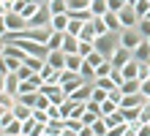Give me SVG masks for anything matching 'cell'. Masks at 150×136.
I'll return each mask as SVG.
<instances>
[{
	"mask_svg": "<svg viewBox=\"0 0 150 136\" xmlns=\"http://www.w3.org/2000/svg\"><path fill=\"white\" fill-rule=\"evenodd\" d=\"M47 114H49V120H63V114H60V106H55V104L47 109Z\"/></svg>",
	"mask_w": 150,
	"mask_h": 136,
	"instance_id": "obj_47",
	"label": "cell"
},
{
	"mask_svg": "<svg viewBox=\"0 0 150 136\" xmlns=\"http://www.w3.org/2000/svg\"><path fill=\"white\" fill-rule=\"evenodd\" d=\"M145 19H150V11H147V14H145Z\"/></svg>",
	"mask_w": 150,
	"mask_h": 136,
	"instance_id": "obj_56",
	"label": "cell"
},
{
	"mask_svg": "<svg viewBox=\"0 0 150 136\" xmlns=\"http://www.w3.org/2000/svg\"><path fill=\"white\" fill-rule=\"evenodd\" d=\"M47 8L52 11V16H55V14H68V3H66V0H52Z\"/></svg>",
	"mask_w": 150,
	"mask_h": 136,
	"instance_id": "obj_28",
	"label": "cell"
},
{
	"mask_svg": "<svg viewBox=\"0 0 150 136\" xmlns=\"http://www.w3.org/2000/svg\"><path fill=\"white\" fill-rule=\"evenodd\" d=\"M142 41L145 38H142V33H139L137 27H123V30H120V47H126V49L134 52Z\"/></svg>",
	"mask_w": 150,
	"mask_h": 136,
	"instance_id": "obj_2",
	"label": "cell"
},
{
	"mask_svg": "<svg viewBox=\"0 0 150 136\" xmlns=\"http://www.w3.org/2000/svg\"><path fill=\"white\" fill-rule=\"evenodd\" d=\"M3 16H0V38H6V35H8V27H6V19H3Z\"/></svg>",
	"mask_w": 150,
	"mask_h": 136,
	"instance_id": "obj_52",
	"label": "cell"
},
{
	"mask_svg": "<svg viewBox=\"0 0 150 136\" xmlns=\"http://www.w3.org/2000/svg\"><path fill=\"white\" fill-rule=\"evenodd\" d=\"M63 52L66 54H79V38L71 33H66V41H63Z\"/></svg>",
	"mask_w": 150,
	"mask_h": 136,
	"instance_id": "obj_16",
	"label": "cell"
},
{
	"mask_svg": "<svg viewBox=\"0 0 150 136\" xmlns=\"http://www.w3.org/2000/svg\"><path fill=\"white\" fill-rule=\"evenodd\" d=\"M104 22H107V27L112 33H120L123 30V25H120V16H117V11H107L104 14Z\"/></svg>",
	"mask_w": 150,
	"mask_h": 136,
	"instance_id": "obj_14",
	"label": "cell"
},
{
	"mask_svg": "<svg viewBox=\"0 0 150 136\" xmlns=\"http://www.w3.org/2000/svg\"><path fill=\"white\" fill-rule=\"evenodd\" d=\"M47 133H49V136L66 133V120H49V123H47Z\"/></svg>",
	"mask_w": 150,
	"mask_h": 136,
	"instance_id": "obj_20",
	"label": "cell"
},
{
	"mask_svg": "<svg viewBox=\"0 0 150 136\" xmlns=\"http://www.w3.org/2000/svg\"><path fill=\"white\" fill-rule=\"evenodd\" d=\"M134 60H137V63H150V41H147V38L134 49Z\"/></svg>",
	"mask_w": 150,
	"mask_h": 136,
	"instance_id": "obj_11",
	"label": "cell"
},
{
	"mask_svg": "<svg viewBox=\"0 0 150 136\" xmlns=\"http://www.w3.org/2000/svg\"><path fill=\"white\" fill-rule=\"evenodd\" d=\"M60 136H76V133H68V131H66V133H60Z\"/></svg>",
	"mask_w": 150,
	"mask_h": 136,
	"instance_id": "obj_55",
	"label": "cell"
},
{
	"mask_svg": "<svg viewBox=\"0 0 150 136\" xmlns=\"http://www.w3.org/2000/svg\"><path fill=\"white\" fill-rule=\"evenodd\" d=\"M109 136H128V120L115 125V128H109Z\"/></svg>",
	"mask_w": 150,
	"mask_h": 136,
	"instance_id": "obj_40",
	"label": "cell"
},
{
	"mask_svg": "<svg viewBox=\"0 0 150 136\" xmlns=\"http://www.w3.org/2000/svg\"><path fill=\"white\" fill-rule=\"evenodd\" d=\"M117 109H120V104H117V101H112V98H107V101L101 104V117H104V114H112V112H117Z\"/></svg>",
	"mask_w": 150,
	"mask_h": 136,
	"instance_id": "obj_36",
	"label": "cell"
},
{
	"mask_svg": "<svg viewBox=\"0 0 150 136\" xmlns=\"http://www.w3.org/2000/svg\"><path fill=\"white\" fill-rule=\"evenodd\" d=\"M11 112H14V117H16V120H30V117H33V106H25V104H19V101H16Z\"/></svg>",
	"mask_w": 150,
	"mask_h": 136,
	"instance_id": "obj_18",
	"label": "cell"
},
{
	"mask_svg": "<svg viewBox=\"0 0 150 136\" xmlns=\"http://www.w3.org/2000/svg\"><path fill=\"white\" fill-rule=\"evenodd\" d=\"M123 79H139V63L137 60H131L128 66H123Z\"/></svg>",
	"mask_w": 150,
	"mask_h": 136,
	"instance_id": "obj_23",
	"label": "cell"
},
{
	"mask_svg": "<svg viewBox=\"0 0 150 136\" xmlns=\"http://www.w3.org/2000/svg\"><path fill=\"white\" fill-rule=\"evenodd\" d=\"M16 101H19V104H25V106H36L38 93H19V95H16Z\"/></svg>",
	"mask_w": 150,
	"mask_h": 136,
	"instance_id": "obj_32",
	"label": "cell"
},
{
	"mask_svg": "<svg viewBox=\"0 0 150 136\" xmlns=\"http://www.w3.org/2000/svg\"><path fill=\"white\" fill-rule=\"evenodd\" d=\"M120 112H123V117L131 123V120H139V112H142V109H120Z\"/></svg>",
	"mask_w": 150,
	"mask_h": 136,
	"instance_id": "obj_43",
	"label": "cell"
},
{
	"mask_svg": "<svg viewBox=\"0 0 150 136\" xmlns=\"http://www.w3.org/2000/svg\"><path fill=\"white\" fill-rule=\"evenodd\" d=\"M68 19H71V16H68ZM82 27H85V22H79V19H71V22H68V30H66V33H71V35H79V33H82Z\"/></svg>",
	"mask_w": 150,
	"mask_h": 136,
	"instance_id": "obj_39",
	"label": "cell"
},
{
	"mask_svg": "<svg viewBox=\"0 0 150 136\" xmlns=\"http://www.w3.org/2000/svg\"><path fill=\"white\" fill-rule=\"evenodd\" d=\"M6 133H14V136H19V133H22V120H14V123L6 128Z\"/></svg>",
	"mask_w": 150,
	"mask_h": 136,
	"instance_id": "obj_46",
	"label": "cell"
},
{
	"mask_svg": "<svg viewBox=\"0 0 150 136\" xmlns=\"http://www.w3.org/2000/svg\"><path fill=\"white\" fill-rule=\"evenodd\" d=\"M117 16H120V25L123 27H137L139 25V14L134 11V6H123L120 11H117Z\"/></svg>",
	"mask_w": 150,
	"mask_h": 136,
	"instance_id": "obj_6",
	"label": "cell"
},
{
	"mask_svg": "<svg viewBox=\"0 0 150 136\" xmlns=\"http://www.w3.org/2000/svg\"><path fill=\"white\" fill-rule=\"evenodd\" d=\"M139 87H142V79H126L120 85V93L123 95H134V93H139Z\"/></svg>",
	"mask_w": 150,
	"mask_h": 136,
	"instance_id": "obj_15",
	"label": "cell"
},
{
	"mask_svg": "<svg viewBox=\"0 0 150 136\" xmlns=\"http://www.w3.org/2000/svg\"><path fill=\"white\" fill-rule=\"evenodd\" d=\"M68 3V11H85L90 8V0H66Z\"/></svg>",
	"mask_w": 150,
	"mask_h": 136,
	"instance_id": "obj_35",
	"label": "cell"
},
{
	"mask_svg": "<svg viewBox=\"0 0 150 136\" xmlns=\"http://www.w3.org/2000/svg\"><path fill=\"white\" fill-rule=\"evenodd\" d=\"M90 128H93L96 136H109V125H107V120H104V117H98V120H96Z\"/></svg>",
	"mask_w": 150,
	"mask_h": 136,
	"instance_id": "obj_26",
	"label": "cell"
},
{
	"mask_svg": "<svg viewBox=\"0 0 150 136\" xmlns=\"http://www.w3.org/2000/svg\"><path fill=\"white\" fill-rule=\"evenodd\" d=\"M47 63H49L55 71H63V68H66V52H63V49L49 52V54H47Z\"/></svg>",
	"mask_w": 150,
	"mask_h": 136,
	"instance_id": "obj_10",
	"label": "cell"
},
{
	"mask_svg": "<svg viewBox=\"0 0 150 136\" xmlns=\"http://www.w3.org/2000/svg\"><path fill=\"white\" fill-rule=\"evenodd\" d=\"M0 136H3V128H0Z\"/></svg>",
	"mask_w": 150,
	"mask_h": 136,
	"instance_id": "obj_57",
	"label": "cell"
},
{
	"mask_svg": "<svg viewBox=\"0 0 150 136\" xmlns=\"http://www.w3.org/2000/svg\"><path fill=\"white\" fill-rule=\"evenodd\" d=\"M93 85H96V87H104V90H109V93H112L115 87H117V85L112 82V76H98V79H93Z\"/></svg>",
	"mask_w": 150,
	"mask_h": 136,
	"instance_id": "obj_34",
	"label": "cell"
},
{
	"mask_svg": "<svg viewBox=\"0 0 150 136\" xmlns=\"http://www.w3.org/2000/svg\"><path fill=\"white\" fill-rule=\"evenodd\" d=\"M137 30L142 33V38H150V19H145V16H142L139 25H137Z\"/></svg>",
	"mask_w": 150,
	"mask_h": 136,
	"instance_id": "obj_42",
	"label": "cell"
},
{
	"mask_svg": "<svg viewBox=\"0 0 150 136\" xmlns=\"http://www.w3.org/2000/svg\"><path fill=\"white\" fill-rule=\"evenodd\" d=\"M68 16H71V19H79V22H90L93 19L90 8H85V11H68Z\"/></svg>",
	"mask_w": 150,
	"mask_h": 136,
	"instance_id": "obj_37",
	"label": "cell"
},
{
	"mask_svg": "<svg viewBox=\"0 0 150 136\" xmlns=\"http://www.w3.org/2000/svg\"><path fill=\"white\" fill-rule=\"evenodd\" d=\"M22 38H30V41H38V44H47L49 35H52V27H28L25 33H19Z\"/></svg>",
	"mask_w": 150,
	"mask_h": 136,
	"instance_id": "obj_4",
	"label": "cell"
},
{
	"mask_svg": "<svg viewBox=\"0 0 150 136\" xmlns=\"http://www.w3.org/2000/svg\"><path fill=\"white\" fill-rule=\"evenodd\" d=\"M44 136H49V133H44Z\"/></svg>",
	"mask_w": 150,
	"mask_h": 136,
	"instance_id": "obj_59",
	"label": "cell"
},
{
	"mask_svg": "<svg viewBox=\"0 0 150 136\" xmlns=\"http://www.w3.org/2000/svg\"><path fill=\"white\" fill-rule=\"evenodd\" d=\"M107 11H109V3H107V0H90V14L93 16H104Z\"/></svg>",
	"mask_w": 150,
	"mask_h": 136,
	"instance_id": "obj_21",
	"label": "cell"
},
{
	"mask_svg": "<svg viewBox=\"0 0 150 136\" xmlns=\"http://www.w3.org/2000/svg\"><path fill=\"white\" fill-rule=\"evenodd\" d=\"M109 98V90H104V87H96L93 85V95H90V101H96V104H104Z\"/></svg>",
	"mask_w": 150,
	"mask_h": 136,
	"instance_id": "obj_31",
	"label": "cell"
},
{
	"mask_svg": "<svg viewBox=\"0 0 150 136\" xmlns=\"http://www.w3.org/2000/svg\"><path fill=\"white\" fill-rule=\"evenodd\" d=\"M131 60H134V52H131V49H126V47H117V49H115V54L109 57L112 68H123V66H128Z\"/></svg>",
	"mask_w": 150,
	"mask_h": 136,
	"instance_id": "obj_5",
	"label": "cell"
},
{
	"mask_svg": "<svg viewBox=\"0 0 150 136\" xmlns=\"http://www.w3.org/2000/svg\"><path fill=\"white\" fill-rule=\"evenodd\" d=\"M93 30H96V35H107V33H112L109 27H107V22H104V16H93Z\"/></svg>",
	"mask_w": 150,
	"mask_h": 136,
	"instance_id": "obj_25",
	"label": "cell"
},
{
	"mask_svg": "<svg viewBox=\"0 0 150 136\" xmlns=\"http://www.w3.org/2000/svg\"><path fill=\"white\" fill-rule=\"evenodd\" d=\"M120 47V33H107V35H96V49H98L104 57H112L115 49Z\"/></svg>",
	"mask_w": 150,
	"mask_h": 136,
	"instance_id": "obj_1",
	"label": "cell"
},
{
	"mask_svg": "<svg viewBox=\"0 0 150 136\" xmlns=\"http://www.w3.org/2000/svg\"><path fill=\"white\" fill-rule=\"evenodd\" d=\"M33 117H36L38 123H44V125L49 123V114H47V109H33Z\"/></svg>",
	"mask_w": 150,
	"mask_h": 136,
	"instance_id": "obj_44",
	"label": "cell"
},
{
	"mask_svg": "<svg viewBox=\"0 0 150 136\" xmlns=\"http://www.w3.org/2000/svg\"><path fill=\"white\" fill-rule=\"evenodd\" d=\"M76 136H96V133H93V128H90V125H85V128H82V131H79Z\"/></svg>",
	"mask_w": 150,
	"mask_h": 136,
	"instance_id": "obj_53",
	"label": "cell"
},
{
	"mask_svg": "<svg viewBox=\"0 0 150 136\" xmlns=\"http://www.w3.org/2000/svg\"><path fill=\"white\" fill-rule=\"evenodd\" d=\"M82 128H85L82 120H76V117H66V131H68V133H79Z\"/></svg>",
	"mask_w": 150,
	"mask_h": 136,
	"instance_id": "obj_29",
	"label": "cell"
},
{
	"mask_svg": "<svg viewBox=\"0 0 150 136\" xmlns=\"http://www.w3.org/2000/svg\"><path fill=\"white\" fill-rule=\"evenodd\" d=\"M139 93L145 98H150V79H142V87H139Z\"/></svg>",
	"mask_w": 150,
	"mask_h": 136,
	"instance_id": "obj_51",
	"label": "cell"
},
{
	"mask_svg": "<svg viewBox=\"0 0 150 136\" xmlns=\"http://www.w3.org/2000/svg\"><path fill=\"white\" fill-rule=\"evenodd\" d=\"M68 22H71V19H68V14H55V16H52V22H49V27H52V30H57V33H66L68 30Z\"/></svg>",
	"mask_w": 150,
	"mask_h": 136,
	"instance_id": "obj_12",
	"label": "cell"
},
{
	"mask_svg": "<svg viewBox=\"0 0 150 136\" xmlns=\"http://www.w3.org/2000/svg\"><path fill=\"white\" fill-rule=\"evenodd\" d=\"M63 41H66V33H57V30H52L49 41H47V49H49V52H55V49H63Z\"/></svg>",
	"mask_w": 150,
	"mask_h": 136,
	"instance_id": "obj_17",
	"label": "cell"
},
{
	"mask_svg": "<svg viewBox=\"0 0 150 136\" xmlns=\"http://www.w3.org/2000/svg\"><path fill=\"white\" fill-rule=\"evenodd\" d=\"M90 95H93V82H82V85H79L76 90L68 98H71V101H79V104H85V101H90Z\"/></svg>",
	"mask_w": 150,
	"mask_h": 136,
	"instance_id": "obj_8",
	"label": "cell"
},
{
	"mask_svg": "<svg viewBox=\"0 0 150 136\" xmlns=\"http://www.w3.org/2000/svg\"><path fill=\"white\" fill-rule=\"evenodd\" d=\"M25 66L33 68L36 74H41V68L47 66V60H44V57H33V54H28V57H25Z\"/></svg>",
	"mask_w": 150,
	"mask_h": 136,
	"instance_id": "obj_24",
	"label": "cell"
},
{
	"mask_svg": "<svg viewBox=\"0 0 150 136\" xmlns=\"http://www.w3.org/2000/svg\"><path fill=\"white\" fill-rule=\"evenodd\" d=\"M109 3V11H120L123 6H128V0H107Z\"/></svg>",
	"mask_w": 150,
	"mask_h": 136,
	"instance_id": "obj_49",
	"label": "cell"
},
{
	"mask_svg": "<svg viewBox=\"0 0 150 136\" xmlns=\"http://www.w3.org/2000/svg\"><path fill=\"white\" fill-rule=\"evenodd\" d=\"M76 38H79V41H87V44H96V30H93V22H85L82 33H79Z\"/></svg>",
	"mask_w": 150,
	"mask_h": 136,
	"instance_id": "obj_22",
	"label": "cell"
},
{
	"mask_svg": "<svg viewBox=\"0 0 150 136\" xmlns=\"http://www.w3.org/2000/svg\"><path fill=\"white\" fill-rule=\"evenodd\" d=\"M96 49V44H87V41H79V54H82V57H87V54H90Z\"/></svg>",
	"mask_w": 150,
	"mask_h": 136,
	"instance_id": "obj_45",
	"label": "cell"
},
{
	"mask_svg": "<svg viewBox=\"0 0 150 136\" xmlns=\"http://www.w3.org/2000/svg\"><path fill=\"white\" fill-rule=\"evenodd\" d=\"M16 74H19V79L25 82V79H30L33 74H36V71H33V68H28V66H25V63H22V68H19V71H16Z\"/></svg>",
	"mask_w": 150,
	"mask_h": 136,
	"instance_id": "obj_48",
	"label": "cell"
},
{
	"mask_svg": "<svg viewBox=\"0 0 150 136\" xmlns=\"http://www.w3.org/2000/svg\"><path fill=\"white\" fill-rule=\"evenodd\" d=\"M139 123H142V125H145V123H150V106H147V104L142 106V112H139Z\"/></svg>",
	"mask_w": 150,
	"mask_h": 136,
	"instance_id": "obj_50",
	"label": "cell"
},
{
	"mask_svg": "<svg viewBox=\"0 0 150 136\" xmlns=\"http://www.w3.org/2000/svg\"><path fill=\"white\" fill-rule=\"evenodd\" d=\"M3 19H6L8 33H25V30H28V19H25L22 14H16V11H8Z\"/></svg>",
	"mask_w": 150,
	"mask_h": 136,
	"instance_id": "obj_3",
	"label": "cell"
},
{
	"mask_svg": "<svg viewBox=\"0 0 150 136\" xmlns=\"http://www.w3.org/2000/svg\"><path fill=\"white\" fill-rule=\"evenodd\" d=\"M49 22H52V11L47 6H41V11L28 19V27H49Z\"/></svg>",
	"mask_w": 150,
	"mask_h": 136,
	"instance_id": "obj_7",
	"label": "cell"
},
{
	"mask_svg": "<svg viewBox=\"0 0 150 136\" xmlns=\"http://www.w3.org/2000/svg\"><path fill=\"white\" fill-rule=\"evenodd\" d=\"M19 136H28V133H19Z\"/></svg>",
	"mask_w": 150,
	"mask_h": 136,
	"instance_id": "obj_58",
	"label": "cell"
},
{
	"mask_svg": "<svg viewBox=\"0 0 150 136\" xmlns=\"http://www.w3.org/2000/svg\"><path fill=\"white\" fill-rule=\"evenodd\" d=\"M134 11L139 14V19H142V16L150 11V0H137V3H134Z\"/></svg>",
	"mask_w": 150,
	"mask_h": 136,
	"instance_id": "obj_38",
	"label": "cell"
},
{
	"mask_svg": "<svg viewBox=\"0 0 150 136\" xmlns=\"http://www.w3.org/2000/svg\"><path fill=\"white\" fill-rule=\"evenodd\" d=\"M14 120H16V117H14V112H11V109H0V128H3V131H6Z\"/></svg>",
	"mask_w": 150,
	"mask_h": 136,
	"instance_id": "obj_30",
	"label": "cell"
},
{
	"mask_svg": "<svg viewBox=\"0 0 150 136\" xmlns=\"http://www.w3.org/2000/svg\"><path fill=\"white\" fill-rule=\"evenodd\" d=\"M104 60H107V57H104V54H101L98 49H93V52H90V54L85 57V63H87V66H93V68H98V66H101Z\"/></svg>",
	"mask_w": 150,
	"mask_h": 136,
	"instance_id": "obj_27",
	"label": "cell"
},
{
	"mask_svg": "<svg viewBox=\"0 0 150 136\" xmlns=\"http://www.w3.org/2000/svg\"><path fill=\"white\" fill-rule=\"evenodd\" d=\"M14 104H16V95H11V93H0V109H14Z\"/></svg>",
	"mask_w": 150,
	"mask_h": 136,
	"instance_id": "obj_33",
	"label": "cell"
},
{
	"mask_svg": "<svg viewBox=\"0 0 150 136\" xmlns=\"http://www.w3.org/2000/svg\"><path fill=\"white\" fill-rule=\"evenodd\" d=\"M109 74H112V63H109V60H104L101 66L96 68V79H98V76H109Z\"/></svg>",
	"mask_w": 150,
	"mask_h": 136,
	"instance_id": "obj_41",
	"label": "cell"
},
{
	"mask_svg": "<svg viewBox=\"0 0 150 136\" xmlns=\"http://www.w3.org/2000/svg\"><path fill=\"white\" fill-rule=\"evenodd\" d=\"M147 41H150V38H147Z\"/></svg>",
	"mask_w": 150,
	"mask_h": 136,
	"instance_id": "obj_60",
	"label": "cell"
},
{
	"mask_svg": "<svg viewBox=\"0 0 150 136\" xmlns=\"http://www.w3.org/2000/svg\"><path fill=\"white\" fill-rule=\"evenodd\" d=\"M82 63H85L82 54H66V68H68V71H74V74H79Z\"/></svg>",
	"mask_w": 150,
	"mask_h": 136,
	"instance_id": "obj_19",
	"label": "cell"
},
{
	"mask_svg": "<svg viewBox=\"0 0 150 136\" xmlns=\"http://www.w3.org/2000/svg\"><path fill=\"white\" fill-rule=\"evenodd\" d=\"M49 3H52V0H41V6H49Z\"/></svg>",
	"mask_w": 150,
	"mask_h": 136,
	"instance_id": "obj_54",
	"label": "cell"
},
{
	"mask_svg": "<svg viewBox=\"0 0 150 136\" xmlns=\"http://www.w3.org/2000/svg\"><path fill=\"white\" fill-rule=\"evenodd\" d=\"M19 85H22L19 74H6V93H11V95H19Z\"/></svg>",
	"mask_w": 150,
	"mask_h": 136,
	"instance_id": "obj_13",
	"label": "cell"
},
{
	"mask_svg": "<svg viewBox=\"0 0 150 136\" xmlns=\"http://www.w3.org/2000/svg\"><path fill=\"white\" fill-rule=\"evenodd\" d=\"M145 106V95L142 93H134V95H123L120 109H142Z\"/></svg>",
	"mask_w": 150,
	"mask_h": 136,
	"instance_id": "obj_9",
	"label": "cell"
}]
</instances>
